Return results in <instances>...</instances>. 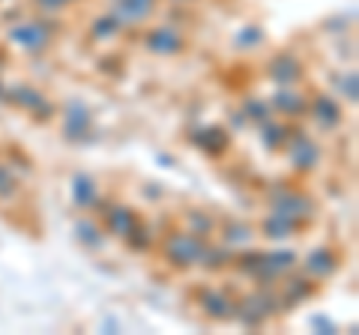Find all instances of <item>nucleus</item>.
I'll use <instances>...</instances> for the list:
<instances>
[{
  "label": "nucleus",
  "instance_id": "obj_1",
  "mask_svg": "<svg viewBox=\"0 0 359 335\" xmlns=\"http://www.w3.org/2000/svg\"><path fill=\"white\" fill-rule=\"evenodd\" d=\"M204 242H201L198 237H192V233H177V237H171V242H168V258H171L174 264H198L201 258H204Z\"/></svg>",
  "mask_w": 359,
  "mask_h": 335
},
{
  "label": "nucleus",
  "instance_id": "obj_2",
  "mask_svg": "<svg viewBox=\"0 0 359 335\" xmlns=\"http://www.w3.org/2000/svg\"><path fill=\"white\" fill-rule=\"evenodd\" d=\"M9 39L15 42V46L21 48H27V51H39L48 46V39H51V30L42 25V21H25V25H18L9 30Z\"/></svg>",
  "mask_w": 359,
  "mask_h": 335
},
{
  "label": "nucleus",
  "instance_id": "obj_3",
  "mask_svg": "<svg viewBox=\"0 0 359 335\" xmlns=\"http://www.w3.org/2000/svg\"><path fill=\"white\" fill-rule=\"evenodd\" d=\"M147 46H150V51H159V54H177L180 48H183V39H180V33H177V30H171V27H159V30H153V33H150Z\"/></svg>",
  "mask_w": 359,
  "mask_h": 335
},
{
  "label": "nucleus",
  "instance_id": "obj_4",
  "mask_svg": "<svg viewBox=\"0 0 359 335\" xmlns=\"http://www.w3.org/2000/svg\"><path fill=\"white\" fill-rule=\"evenodd\" d=\"M309 213H311V204L299 195H282L276 200V216H285L290 221H297L299 216H309Z\"/></svg>",
  "mask_w": 359,
  "mask_h": 335
},
{
  "label": "nucleus",
  "instance_id": "obj_5",
  "mask_svg": "<svg viewBox=\"0 0 359 335\" xmlns=\"http://www.w3.org/2000/svg\"><path fill=\"white\" fill-rule=\"evenodd\" d=\"M111 4H114L117 18H123V21H141V18H147L153 9V0H111Z\"/></svg>",
  "mask_w": 359,
  "mask_h": 335
},
{
  "label": "nucleus",
  "instance_id": "obj_6",
  "mask_svg": "<svg viewBox=\"0 0 359 335\" xmlns=\"http://www.w3.org/2000/svg\"><path fill=\"white\" fill-rule=\"evenodd\" d=\"M299 75H302V69H299V63L294 57H278L273 63V78L278 84H290V81H297Z\"/></svg>",
  "mask_w": 359,
  "mask_h": 335
},
{
  "label": "nucleus",
  "instance_id": "obj_7",
  "mask_svg": "<svg viewBox=\"0 0 359 335\" xmlns=\"http://www.w3.org/2000/svg\"><path fill=\"white\" fill-rule=\"evenodd\" d=\"M314 114H318V123L320 126H327V129H332V126H339V108H335V102L330 96H320L318 102H314Z\"/></svg>",
  "mask_w": 359,
  "mask_h": 335
},
{
  "label": "nucleus",
  "instance_id": "obj_8",
  "mask_svg": "<svg viewBox=\"0 0 359 335\" xmlns=\"http://www.w3.org/2000/svg\"><path fill=\"white\" fill-rule=\"evenodd\" d=\"M132 228H135V216L129 210H114L108 216V231L117 233V237H132Z\"/></svg>",
  "mask_w": 359,
  "mask_h": 335
},
{
  "label": "nucleus",
  "instance_id": "obj_9",
  "mask_svg": "<svg viewBox=\"0 0 359 335\" xmlns=\"http://www.w3.org/2000/svg\"><path fill=\"white\" fill-rule=\"evenodd\" d=\"M290 156H294L297 168H311L314 162H318V147H314L309 138H299L294 144V150H290Z\"/></svg>",
  "mask_w": 359,
  "mask_h": 335
},
{
  "label": "nucleus",
  "instance_id": "obj_10",
  "mask_svg": "<svg viewBox=\"0 0 359 335\" xmlns=\"http://www.w3.org/2000/svg\"><path fill=\"white\" fill-rule=\"evenodd\" d=\"M63 126H66V135H69V138H81L84 135V126H87V111L81 105H72L69 108V117L63 120Z\"/></svg>",
  "mask_w": 359,
  "mask_h": 335
},
{
  "label": "nucleus",
  "instance_id": "obj_11",
  "mask_svg": "<svg viewBox=\"0 0 359 335\" xmlns=\"http://www.w3.org/2000/svg\"><path fill=\"white\" fill-rule=\"evenodd\" d=\"M273 105L278 111H285V114H297V111L306 108V102H302V96L297 90H282V93H276L273 96Z\"/></svg>",
  "mask_w": 359,
  "mask_h": 335
},
{
  "label": "nucleus",
  "instance_id": "obj_12",
  "mask_svg": "<svg viewBox=\"0 0 359 335\" xmlns=\"http://www.w3.org/2000/svg\"><path fill=\"white\" fill-rule=\"evenodd\" d=\"M332 254L330 252H314L311 258L306 261V270L309 273H314V275H327V273H332Z\"/></svg>",
  "mask_w": 359,
  "mask_h": 335
},
{
  "label": "nucleus",
  "instance_id": "obj_13",
  "mask_svg": "<svg viewBox=\"0 0 359 335\" xmlns=\"http://www.w3.org/2000/svg\"><path fill=\"white\" fill-rule=\"evenodd\" d=\"M294 225H297V221H290V219H285V216H269L266 219V233H269V237H276V240H282V237H287V233L290 231H294Z\"/></svg>",
  "mask_w": 359,
  "mask_h": 335
},
{
  "label": "nucleus",
  "instance_id": "obj_14",
  "mask_svg": "<svg viewBox=\"0 0 359 335\" xmlns=\"http://www.w3.org/2000/svg\"><path fill=\"white\" fill-rule=\"evenodd\" d=\"M75 200L81 207H90L96 200V192H93V183L87 177H75Z\"/></svg>",
  "mask_w": 359,
  "mask_h": 335
},
{
  "label": "nucleus",
  "instance_id": "obj_15",
  "mask_svg": "<svg viewBox=\"0 0 359 335\" xmlns=\"http://www.w3.org/2000/svg\"><path fill=\"white\" fill-rule=\"evenodd\" d=\"M224 144H228V138H224L222 129H207L204 135H201V147H207L210 153H222Z\"/></svg>",
  "mask_w": 359,
  "mask_h": 335
},
{
  "label": "nucleus",
  "instance_id": "obj_16",
  "mask_svg": "<svg viewBox=\"0 0 359 335\" xmlns=\"http://www.w3.org/2000/svg\"><path fill=\"white\" fill-rule=\"evenodd\" d=\"M204 299H207L210 315H216V317H228V315H231V303H228L224 296H219V294H207Z\"/></svg>",
  "mask_w": 359,
  "mask_h": 335
},
{
  "label": "nucleus",
  "instance_id": "obj_17",
  "mask_svg": "<svg viewBox=\"0 0 359 335\" xmlns=\"http://www.w3.org/2000/svg\"><path fill=\"white\" fill-rule=\"evenodd\" d=\"M249 237H252L249 225H231L228 231H224V240H228V242H245Z\"/></svg>",
  "mask_w": 359,
  "mask_h": 335
},
{
  "label": "nucleus",
  "instance_id": "obj_18",
  "mask_svg": "<svg viewBox=\"0 0 359 335\" xmlns=\"http://www.w3.org/2000/svg\"><path fill=\"white\" fill-rule=\"evenodd\" d=\"M99 21H102V25H96V33H99V36H105V33L111 36V33L117 30V18H99Z\"/></svg>",
  "mask_w": 359,
  "mask_h": 335
},
{
  "label": "nucleus",
  "instance_id": "obj_19",
  "mask_svg": "<svg viewBox=\"0 0 359 335\" xmlns=\"http://www.w3.org/2000/svg\"><path fill=\"white\" fill-rule=\"evenodd\" d=\"M13 177H9V171H6V168H0V195H9V192H13Z\"/></svg>",
  "mask_w": 359,
  "mask_h": 335
},
{
  "label": "nucleus",
  "instance_id": "obj_20",
  "mask_svg": "<svg viewBox=\"0 0 359 335\" xmlns=\"http://www.w3.org/2000/svg\"><path fill=\"white\" fill-rule=\"evenodd\" d=\"M282 135H285V132L278 129V126H266V129H264V138H266L269 147H273V144H278V138H282Z\"/></svg>",
  "mask_w": 359,
  "mask_h": 335
},
{
  "label": "nucleus",
  "instance_id": "obj_21",
  "mask_svg": "<svg viewBox=\"0 0 359 335\" xmlns=\"http://www.w3.org/2000/svg\"><path fill=\"white\" fill-rule=\"evenodd\" d=\"M341 87H344V96H351V99H356V75H353V72H351V75H347V78H344V84H341Z\"/></svg>",
  "mask_w": 359,
  "mask_h": 335
},
{
  "label": "nucleus",
  "instance_id": "obj_22",
  "mask_svg": "<svg viewBox=\"0 0 359 335\" xmlns=\"http://www.w3.org/2000/svg\"><path fill=\"white\" fill-rule=\"evenodd\" d=\"M78 233H81V240H87L90 245H96L99 240H96V231L90 228V225H78Z\"/></svg>",
  "mask_w": 359,
  "mask_h": 335
},
{
  "label": "nucleus",
  "instance_id": "obj_23",
  "mask_svg": "<svg viewBox=\"0 0 359 335\" xmlns=\"http://www.w3.org/2000/svg\"><path fill=\"white\" fill-rule=\"evenodd\" d=\"M36 4H39L42 9H57V6H63V4H69V0H36Z\"/></svg>",
  "mask_w": 359,
  "mask_h": 335
},
{
  "label": "nucleus",
  "instance_id": "obj_24",
  "mask_svg": "<svg viewBox=\"0 0 359 335\" xmlns=\"http://www.w3.org/2000/svg\"><path fill=\"white\" fill-rule=\"evenodd\" d=\"M311 323H314V327H323V329H332V323H330V320H323V317H314Z\"/></svg>",
  "mask_w": 359,
  "mask_h": 335
}]
</instances>
